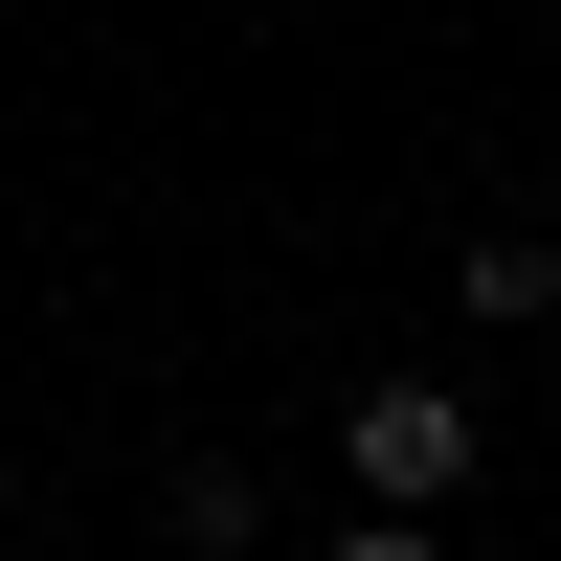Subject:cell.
<instances>
[{
    "mask_svg": "<svg viewBox=\"0 0 561 561\" xmlns=\"http://www.w3.org/2000/svg\"><path fill=\"white\" fill-rule=\"evenodd\" d=\"M314 561H449V539L427 517H359V539H314Z\"/></svg>",
    "mask_w": 561,
    "mask_h": 561,
    "instance_id": "obj_3",
    "label": "cell"
},
{
    "mask_svg": "<svg viewBox=\"0 0 561 561\" xmlns=\"http://www.w3.org/2000/svg\"><path fill=\"white\" fill-rule=\"evenodd\" d=\"M337 449H359V517H449V494H472V382H359L337 404Z\"/></svg>",
    "mask_w": 561,
    "mask_h": 561,
    "instance_id": "obj_1",
    "label": "cell"
},
{
    "mask_svg": "<svg viewBox=\"0 0 561 561\" xmlns=\"http://www.w3.org/2000/svg\"><path fill=\"white\" fill-rule=\"evenodd\" d=\"M472 314H494V337H517V314H561V248H539V225H494V248H472Z\"/></svg>",
    "mask_w": 561,
    "mask_h": 561,
    "instance_id": "obj_2",
    "label": "cell"
}]
</instances>
